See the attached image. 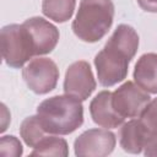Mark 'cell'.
Returning a JSON list of instances; mask_svg holds the SVG:
<instances>
[{
  "label": "cell",
  "mask_w": 157,
  "mask_h": 157,
  "mask_svg": "<svg viewBox=\"0 0 157 157\" xmlns=\"http://www.w3.org/2000/svg\"><path fill=\"white\" fill-rule=\"evenodd\" d=\"M69 155V146L66 140L58 136L47 135L43 137L31 152V156H63Z\"/></svg>",
  "instance_id": "cell-14"
},
{
  "label": "cell",
  "mask_w": 157,
  "mask_h": 157,
  "mask_svg": "<svg viewBox=\"0 0 157 157\" xmlns=\"http://www.w3.org/2000/svg\"><path fill=\"white\" fill-rule=\"evenodd\" d=\"M151 101L148 92L132 81L124 82L112 92V105L115 112L125 118H139L147 103Z\"/></svg>",
  "instance_id": "cell-6"
},
{
  "label": "cell",
  "mask_w": 157,
  "mask_h": 157,
  "mask_svg": "<svg viewBox=\"0 0 157 157\" xmlns=\"http://www.w3.org/2000/svg\"><path fill=\"white\" fill-rule=\"evenodd\" d=\"M139 118L150 134H157V98H153L147 103Z\"/></svg>",
  "instance_id": "cell-16"
},
{
  "label": "cell",
  "mask_w": 157,
  "mask_h": 157,
  "mask_svg": "<svg viewBox=\"0 0 157 157\" xmlns=\"http://www.w3.org/2000/svg\"><path fill=\"white\" fill-rule=\"evenodd\" d=\"M139 6L147 12H157V0H137Z\"/></svg>",
  "instance_id": "cell-19"
},
{
  "label": "cell",
  "mask_w": 157,
  "mask_h": 157,
  "mask_svg": "<svg viewBox=\"0 0 157 157\" xmlns=\"http://www.w3.org/2000/svg\"><path fill=\"white\" fill-rule=\"evenodd\" d=\"M134 80L137 86L148 93L157 94V54H142L134 69Z\"/></svg>",
  "instance_id": "cell-12"
},
{
  "label": "cell",
  "mask_w": 157,
  "mask_h": 157,
  "mask_svg": "<svg viewBox=\"0 0 157 157\" xmlns=\"http://www.w3.org/2000/svg\"><path fill=\"white\" fill-rule=\"evenodd\" d=\"M90 114L97 125L105 129L119 128L125 120L113 108L110 91H101L98 94H96L90 103Z\"/></svg>",
  "instance_id": "cell-10"
},
{
  "label": "cell",
  "mask_w": 157,
  "mask_h": 157,
  "mask_svg": "<svg viewBox=\"0 0 157 157\" xmlns=\"http://www.w3.org/2000/svg\"><path fill=\"white\" fill-rule=\"evenodd\" d=\"M20 135L27 146L34 148L37 144L48 135V132L43 129L38 119V115H31V117H27L21 123Z\"/></svg>",
  "instance_id": "cell-15"
},
{
  "label": "cell",
  "mask_w": 157,
  "mask_h": 157,
  "mask_svg": "<svg viewBox=\"0 0 157 157\" xmlns=\"http://www.w3.org/2000/svg\"><path fill=\"white\" fill-rule=\"evenodd\" d=\"M113 18L114 4L112 0H81L71 28L78 39L96 43L108 33Z\"/></svg>",
  "instance_id": "cell-2"
},
{
  "label": "cell",
  "mask_w": 157,
  "mask_h": 157,
  "mask_svg": "<svg viewBox=\"0 0 157 157\" xmlns=\"http://www.w3.org/2000/svg\"><path fill=\"white\" fill-rule=\"evenodd\" d=\"M135 55L108 39L104 48L94 56L98 82L103 87H110L126 78L129 63Z\"/></svg>",
  "instance_id": "cell-3"
},
{
  "label": "cell",
  "mask_w": 157,
  "mask_h": 157,
  "mask_svg": "<svg viewBox=\"0 0 157 157\" xmlns=\"http://www.w3.org/2000/svg\"><path fill=\"white\" fill-rule=\"evenodd\" d=\"M75 6L76 0H43L42 12L48 18L63 23L72 17Z\"/></svg>",
  "instance_id": "cell-13"
},
{
  "label": "cell",
  "mask_w": 157,
  "mask_h": 157,
  "mask_svg": "<svg viewBox=\"0 0 157 157\" xmlns=\"http://www.w3.org/2000/svg\"><path fill=\"white\" fill-rule=\"evenodd\" d=\"M150 132L141 124L140 119H131L124 123L119 130L120 147L129 153H140L144 150L145 142Z\"/></svg>",
  "instance_id": "cell-11"
},
{
  "label": "cell",
  "mask_w": 157,
  "mask_h": 157,
  "mask_svg": "<svg viewBox=\"0 0 157 157\" xmlns=\"http://www.w3.org/2000/svg\"><path fill=\"white\" fill-rule=\"evenodd\" d=\"M28 29L36 55L49 54L59 42V29L43 17H31L23 22Z\"/></svg>",
  "instance_id": "cell-9"
},
{
  "label": "cell",
  "mask_w": 157,
  "mask_h": 157,
  "mask_svg": "<svg viewBox=\"0 0 157 157\" xmlns=\"http://www.w3.org/2000/svg\"><path fill=\"white\" fill-rule=\"evenodd\" d=\"M117 144L115 135L108 129H90L74 142L76 156L103 157L113 152Z\"/></svg>",
  "instance_id": "cell-7"
},
{
  "label": "cell",
  "mask_w": 157,
  "mask_h": 157,
  "mask_svg": "<svg viewBox=\"0 0 157 157\" xmlns=\"http://www.w3.org/2000/svg\"><path fill=\"white\" fill-rule=\"evenodd\" d=\"M37 115L48 134L69 135L83 123V105L81 99L70 96H53L37 107Z\"/></svg>",
  "instance_id": "cell-1"
},
{
  "label": "cell",
  "mask_w": 157,
  "mask_h": 157,
  "mask_svg": "<svg viewBox=\"0 0 157 157\" xmlns=\"http://www.w3.org/2000/svg\"><path fill=\"white\" fill-rule=\"evenodd\" d=\"M0 40L2 59L12 69L22 67L32 56H36L31 34L23 23L4 26Z\"/></svg>",
  "instance_id": "cell-4"
},
{
  "label": "cell",
  "mask_w": 157,
  "mask_h": 157,
  "mask_svg": "<svg viewBox=\"0 0 157 157\" xmlns=\"http://www.w3.org/2000/svg\"><path fill=\"white\" fill-rule=\"evenodd\" d=\"M96 85L91 66L87 61L78 60L67 67L64 78V92L66 94L86 101L94 91Z\"/></svg>",
  "instance_id": "cell-8"
},
{
  "label": "cell",
  "mask_w": 157,
  "mask_h": 157,
  "mask_svg": "<svg viewBox=\"0 0 157 157\" xmlns=\"http://www.w3.org/2000/svg\"><path fill=\"white\" fill-rule=\"evenodd\" d=\"M0 153L4 157H18L23 153V148L16 136L6 135L0 139Z\"/></svg>",
  "instance_id": "cell-17"
},
{
  "label": "cell",
  "mask_w": 157,
  "mask_h": 157,
  "mask_svg": "<svg viewBox=\"0 0 157 157\" xmlns=\"http://www.w3.org/2000/svg\"><path fill=\"white\" fill-rule=\"evenodd\" d=\"M22 77L31 91L45 94L56 87L59 69L49 58H36L23 67Z\"/></svg>",
  "instance_id": "cell-5"
},
{
  "label": "cell",
  "mask_w": 157,
  "mask_h": 157,
  "mask_svg": "<svg viewBox=\"0 0 157 157\" xmlns=\"http://www.w3.org/2000/svg\"><path fill=\"white\" fill-rule=\"evenodd\" d=\"M145 156H157V134H150L144 146Z\"/></svg>",
  "instance_id": "cell-18"
}]
</instances>
